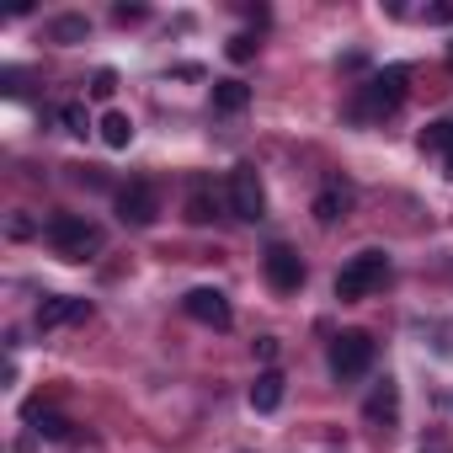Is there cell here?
<instances>
[{
	"label": "cell",
	"instance_id": "cell-7",
	"mask_svg": "<svg viewBox=\"0 0 453 453\" xmlns=\"http://www.w3.org/2000/svg\"><path fill=\"white\" fill-rule=\"evenodd\" d=\"M262 273H267V283H273L278 294H299V288H304V262H299L294 246H267Z\"/></svg>",
	"mask_w": 453,
	"mask_h": 453
},
{
	"label": "cell",
	"instance_id": "cell-23",
	"mask_svg": "<svg viewBox=\"0 0 453 453\" xmlns=\"http://www.w3.org/2000/svg\"><path fill=\"white\" fill-rule=\"evenodd\" d=\"M112 22H123V27H128V22H144V6H118Z\"/></svg>",
	"mask_w": 453,
	"mask_h": 453
},
{
	"label": "cell",
	"instance_id": "cell-4",
	"mask_svg": "<svg viewBox=\"0 0 453 453\" xmlns=\"http://www.w3.org/2000/svg\"><path fill=\"white\" fill-rule=\"evenodd\" d=\"M373 368V336L368 331H342L331 342V373L347 384V379H363Z\"/></svg>",
	"mask_w": 453,
	"mask_h": 453
},
{
	"label": "cell",
	"instance_id": "cell-6",
	"mask_svg": "<svg viewBox=\"0 0 453 453\" xmlns=\"http://www.w3.org/2000/svg\"><path fill=\"white\" fill-rule=\"evenodd\" d=\"M230 213L246 219V224H257L267 213V187H262L257 165H235L230 171Z\"/></svg>",
	"mask_w": 453,
	"mask_h": 453
},
{
	"label": "cell",
	"instance_id": "cell-11",
	"mask_svg": "<svg viewBox=\"0 0 453 453\" xmlns=\"http://www.w3.org/2000/svg\"><path fill=\"white\" fill-rule=\"evenodd\" d=\"M208 102H213V112H224V118H235V112H246L251 107V86L246 81H213V91H208Z\"/></svg>",
	"mask_w": 453,
	"mask_h": 453
},
{
	"label": "cell",
	"instance_id": "cell-12",
	"mask_svg": "<svg viewBox=\"0 0 453 453\" xmlns=\"http://www.w3.org/2000/svg\"><path fill=\"white\" fill-rule=\"evenodd\" d=\"M421 150L442 160V176H453V118H437L421 128Z\"/></svg>",
	"mask_w": 453,
	"mask_h": 453
},
{
	"label": "cell",
	"instance_id": "cell-16",
	"mask_svg": "<svg viewBox=\"0 0 453 453\" xmlns=\"http://www.w3.org/2000/svg\"><path fill=\"white\" fill-rule=\"evenodd\" d=\"M102 144L107 150H128L134 144V118L128 112H107L102 118Z\"/></svg>",
	"mask_w": 453,
	"mask_h": 453
},
{
	"label": "cell",
	"instance_id": "cell-20",
	"mask_svg": "<svg viewBox=\"0 0 453 453\" xmlns=\"http://www.w3.org/2000/svg\"><path fill=\"white\" fill-rule=\"evenodd\" d=\"M224 54H230L235 65H246V59H257V38H251V33H235V38H230V49H224Z\"/></svg>",
	"mask_w": 453,
	"mask_h": 453
},
{
	"label": "cell",
	"instance_id": "cell-22",
	"mask_svg": "<svg viewBox=\"0 0 453 453\" xmlns=\"http://www.w3.org/2000/svg\"><path fill=\"white\" fill-rule=\"evenodd\" d=\"M22 81H27V75H22V70H6V75H0V86H6V96H22V91H27V86H22Z\"/></svg>",
	"mask_w": 453,
	"mask_h": 453
},
{
	"label": "cell",
	"instance_id": "cell-17",
	"mask_svg": "<svg viewBox=\"0 0 453 453\" xmlns=\"http://www.w3.org/2000/svg\"><path fill=\"white\" fill-rule=\"evenodd\" d=\"M49 38H54V43H86V38H91V22H86V17H54V22H49Z\"/></svg>",
	"mask_w": 453,
	"mask_h": 453
},
{
	"label": "cell",
	"instance_id": "cell-21",
	"mask_svg": "<svg viewBox=\"0 0 453 453\" xmlns=\"http://www.w3.org/2000/svg\"><path fill=\"white\" fill-rule=\"evenodd\" d=\"M112 91H118V70H96L91 75V96L96 102H112Z\"/></svg>",
	"mask_w": 453,
	"mask_h": 453
},
{
	"label": "cell",
	"instance_id": "cell-5",
	"mask_svg": "<svg viewBox=\"0 0 453 453\" xmlns=\"http://www.w3.org/2000/svg\"><path fill=\"white\" fill-rule=\"evenodd\" d=\"M118 219H123V224H134V230L155 224V219H160V187H155V181H144V176L123 181V187H118Z\"/></svg>",
	"mask_w": 453,
	"mask_h": 453
},
{
	"label": "cell",
	"instance_id": "cell-9",
	"mask_svg": "<svg viewBox=\"0 0 453 453\" xmlns=\"http://www.w3.org/2000/svg\"><path fill=\"white\" fill-rule=\"evenodd\" d=\"M91 315V304L86 299H75V294H59V299H43L38 304V331H59V326H75V320H86Z\"/></svg>",
	"mask_w": 453,
	"mask_h": 453
},
{
	"label": "cell",
	"instance_id": "cell-19",
	"mask_svg": "<svg viewBox=\"0 0 453 453\" xmlns=\"http://www.w3.org/2000/svg\"><path fill=\"white\" fill-rule=\"evenodd\" d=\"M59 123H65V134H91V112H86V102H65L59 107Z\"/></svg>",
	"mask_w": 453,
	"mask_h": 453
},
{
	"label": "cell",
	"instance_id": "cell-18",
	"mask_svg": "<svg viewBox=\"0 0 453 453\" xmlns=\"http://www.w3.org/2000/svg\"><path fill=\"white\" fill-rule=\"evenodd\" d=\"M219 219V197L208 192V187H197L192 197H187V224H213Z\"/></svg>",
	"mask_w": 453,
	"mask_h": 453
},
{
	"label": "cell",
	"instance_id": "cell-24",
	"mask_svg": "<svg viewBox=\"0 0 453 453\" xmlns=\"http://www.w3.org/2000/svg\"><path fill=\"white\" fill-rule=\"evenodd\" d=\"M257 357H267V363H273V357H278V336H262V342H257Z\"/></svg>",
	"mask_w": 453,
	"mask_h": 453
},
{
	"label": "cell",
	"instance_id": "cell-10",
	"mask_svg": "<svg viewBox=\"0 0 453 453\" xmlns=\"http://www.w3.org/2000/svg\"><path fill=\"white\" fill-rule=\"evenodd\" d=\"M347 208H352V192H347L342 181H326V187L315 192V203H310L315 224H342V219H347Z\"/></svg>",
	"mask_w": 453,
	"mask_h": 453
},
{
	"label": "cell",
	"instance_id": "cell-15",
	"mask_svg": "<svg viewBox=\"0 0 453 453\" xmlns=\"http://www.w3.org/2000/svg\"><path fill=\"white\" fill-rule=\"evenodd\" d=\"M27 421H38L33 432H38V437H49V442H70V437H75V421H70V416H59V411H43L38 400L27 405Z\"/></svg>",
	"mask_w": 453,
	"mask_h": 453
},
{
	"label": "cell",
	"instance_id": "cell-14",
	"mask_svg": "<svg viewBox=\"0 0 453 453\" xmlns=\"http://www.w3.org/2000/svg\"><path fill=\"white\" fill-rule=\"evenodd\" d=\"M363 416H368L373 426H395V416H400V389H395V379H384V384H379V389L368 395Z\"/></svg>",
	"mask_w": 453,
	"mask_h": 453
},
{
	"label": "cell",
	"instance_id": "cell-2",
	"mask_svg": "<svg viewBox=\"0 0 453 453\" xmlns=\"http://www.w3.org/2000/svg\"><path fill=\"white\" fill-rule=\"evenodd\" d=\"M405 86H411V70H405V65H389V70H379L368 86H357L352 118H357V123H379V118H389V112L405 102Z\"/></svg>",
	"mask_w": 453,
	"mask_h": 453
},
{
	"label": "cell",
	"instance_id": "cell-13",
	"mask_svg": "<svg viewBox=\"0 0 453 453\" xmlns=\"http://www.w3.org/2000/svg\"><path fill=\"white\" fill-rule=\"evenodd\" d=\"M283 389H288V384H283V373H278V368L257 373V384H251V411H257V416H273V411L283 405Z\"/></svg>",
	"mask_w": 453,
	"mask_h": 453
},
{
	"label": "cell",
	"instance_id": "cell-8",
	"mask_svg": "<svg viewBox=\"0 0 453 453\" xmlns=\"http://www.w3.org/2000/svg\"><path fill=\"white\" fill-rule=\"evenodd\" d=\"M181 310L197 320V326H213V331H224L235 315H230V299H224L219 288H192L187 299H181Z\"/></svg>",
	"mask_w": 453,
	"mask_h": 453
},
{
	"label": "cell",
	"instance_id": "cell-1",
	"mask_svg": "<svg viewBox=\"0 0 453 453\" xmlns=\"http://www.w3.org/2000/svg\"><path fill=\"white\" fill-rule=\"evenodd\" d=\"M43 241H49L54 257H65V262H91V257L107 246V235L96 230L86 213H54V219L43 224Z\"/></svg>",
	"mask_w": 453,
	"mask_h": 453
},
{
	"label": "cell",
	"instance_id": "cell-3",
	"mask_svg": "<svg viewBox=\"0 0 453 453\" xmlns=\"http://www.w3.org/2000/svg\"><path fill=\"white\" fill-rule=\"evenodd\" d=\"M384 283H389V257H384V251H357V257L336 273V299H342V304H357V299L379 294Z\"/></svg>",
	"mask_w": 453,
	"mask_h": 453
}]
</instances>
